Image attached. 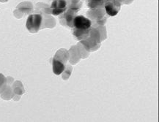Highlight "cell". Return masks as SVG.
<instances>
[{"label":"cell","instance_id":"7a4b0ae2","mask_svg":"<svg viewBox=\"0 0 159 122\" xmlns=\"http://www.w3.org/2000/svg\"><path fill=\"white\" fill-rule=\"evenodd\" d=\"M91 21L83 15H78L74 18L73 25L78 29L85 30L91 26Z\"/></svg>","mask_w":159,"mask_h":122},{"label":"cell","instance_id":"3957f363","mask_svg":"<svg viewBox=\"0 0 159 122\" xmlns=\"http://www.w3.org/2000/svg\"><path fill=\"white\" fill-rule=\"evenodd\" d=\"M67 7V2L65 0H54L52 3V13L54 15H58L62 13Z\"/></svg>","mask_w":159,"mask_h":122},{"label":"cell","instance_id":"6da1fadb","mask_svg":"<svg viewBox=\"0 0 159 122\" xmlns=\"http://www.w3.org/2000/svg\"><path fill=\"white\" fill-rule=\"evenodd\" d=\"M42 23V16L39 14L30 15L26 21V28L31 32H37Z\"/></svg>","mask_w":159,"mask_h":122},{"label":"cell","instance_id":"8992f818","mask_svg":"<svg viewBox=\"0 0 159 122\" xmlns=\"http://www.w3.org/2000/svg\"><path fill=\"white\" fill-rule=\"evenodd\" d=\"M93 1H102V0H93Z\"/></svg>","mask_w":159,"mask_h":122},{"label":"cell","instance_id":"5b68a950","mask_svg":"<svg viewBox=\"0 0 159 122\" xmlns=\"http://www.w3.org/2000/svg\"><path fill=\"white\" fill-rule=\"evenodd\" d=\"M65 70V65L60 61L54 59L53 60V72L55 75L59 76L62 74Z\"/></svg>","mask_w":159,"mask_h":122},{"label":"cell","instance_id":"277c9868","mask_svg":"<svg viewBox=\"0 0 159 122\" xmlns=\"http://www.w3.org/2000/svg\"><path fill=\"white\" fill-rule=\"evenodd\" d=\"M105 10L107 14L110 16H115L119 12L120 7L117 8V6L113 2H108L105 5Z\"/></svg>","mask_w":159,"mask_h":122}]
</instances>
